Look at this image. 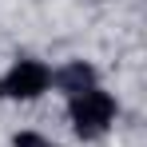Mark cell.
Returning a JSON list of instances; mask_svg holds the SVG:
<instances>
[{
	"label": "cell",
	"mask_w": 147,
	"mask_h": 147,
	"mask_svg": "<svg viewBox=\"0 0 147 147\" xmlns=\"http://www.w3.org/2000/svg\"><path fill=\"white\" fill-rule=\"evenodd\" d=\"M96 84H99V80H96V68L84 64V60H68L64 68L52 72V88H60L68 99L80 96V92H88V88H96Z\"/></svg>",
	"instance_id": "3"
},
{
	"label": "cell",
	"mask_w": 147,
	"mask_h": 147,
	"mask_svg": "<svg viewBox=\"0 0 147 147\" xmlns=\"http://www.w3.org/2000/svg\"><path fill=\"white\" fill-rule=\"evenodd\" d=\"M12 147H60V143H52L48 135H40V131H16Z\"/></svg>",
	"instance_id": "4"
},
{
	"label": "cell",
	"mask_w": 147,
	"mask_h": 147,
	"mask_svg": "<svg viewBox=\"0 0 147 147\" xmlns=\"http://www.w3.org/2000/svg\"><path fill=\"white\" fill-rule=\"evenodd\" d=\"M52 88V68L44 60H12V68L0 76V99H16V103H32Z\"/></svg>",
	"instance_id": "2"
},
{
	"label": "cell",
	"mask_w": 147,
	"mask_h": 147,
	"mask_svg": "<svg viewBox=\"0 0 147 147\" xmlns=\"http://www.w3.org/2000/svg\"><path fill=\"white\" fill-rule=\"evenodd\" d=\"M115 111H119L115 96L103 92L99 84L68 99V119H72V131L80 139H99V135L115 123Z\"/></svg>",
	"instance_id": "1"
}]
</instances>
